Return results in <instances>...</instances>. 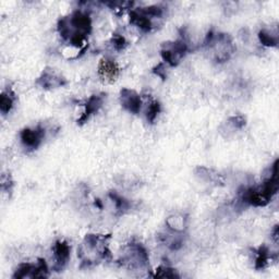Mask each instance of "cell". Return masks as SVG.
Segmentation results:
<instances>
[{"mask_svg": "<svg viewBox=\"0 0 279 279\" xmlns=\"http://www.w3.org/2000/svg\"><path fill=\"white\" fill-rule=\"evenodd\" d=\"M58 32L65 41L83 53L89 47L87 38L92 31V20L90 14L76 10L69 17L61 18L58 21Z\"/></svg>", "mask_w": 279, "mask_h": 279, "instance_id": "1", "label": "cell"}, {"mask_svg": "<svg viewBox=\"0 0 279 279\" xmlns=\"http://www.w3.org/2000/svg\"><path fill=\"white\" fill-rule=\"evenodd\" d=\"M111 235H87L84 241L77 250V257L80 258L83 267L96 265L99 261H111V252L108 247L107 241Z\"/></svg>", "mask_w": 279, "mask_h": 279, "instance_id": "2", "label": "cell"}, {"mask_svg": "<svg viewBox=\"0 0 279 279\" xmlns=\"http://www.w3.org/2000/svg\"><path fill=\"white\" fill-rule=\"evenodd\" d=\"M277 165L278 159H276L273 164L272 175L259 187H250L243 189V192H240V199L243 203L255 207H263L270 202V200L278 191Z\"/></svg>", "mask_w": 279, "mask_h": 279, "instance_id": "3", "label": "cell"}, {"mask_svg": "<svg viewBox=\"0 0 279 279\" xmlns=\"http://www.w3.org/2000/svg\"><path fill=\"white\" fill-rule=\"evenodd\" d=\"M118 263L131 270H143L150 267V258L145 247L141 243L131 242L123 247Z\"/></svg>", "mask_w": 279, "mask_h": 279, "instance_id": "4", "label": "cell"}, {"mask_svg": "<svg viewBox=\"0 0 279 279\" xmlns=\"http://www.w3.org/2000/svg\"><path fill=\"white\" fill-rule=\"evenodd\" d=\"M203 46L214 50V57L217 63H225V61L229 60L235 51V46L229 34H217L214 33L213 30L207 33Z\"/></svg>", "mask_w": 279, "mask_h": 279, "instance_id": "5", "label": "cell"}, {"mask_svg": "<svg viewBox=\"0 0 279 279\" xmlns=\"http://www.w3.org/2000/svg\"><path fill=\"white\" fill-rule=\"evenodd\" d=\"M188 50L189 48L187 42L181 38V40H177L175 42H167L162 44L160 55L167 65L170 67H177Z\"/></svg>", "mask_w": 279, "mask_h": 279, "instance_id": "6", "label": "cell"}, {"mask_svg": "<svg viewBox=\"0 0 279 279\" xmlns=\"http://www.w3.org/2000/svg\"><path fill=\"white\" fill-rule=\"evenodd\" d=\"M35 83L44 90H52L64 87L68 83V81L63 75L57 73L55 70L47 67L43 70L42 74L37 77Z\"/></svg>", "mask_w": 279, "mask_h": 279, "instance_id": "7", "label": "cell"}, {"mask_svg": "<svg viewBox=\"0 0 279 279\" xmlns=\"http://www.w3.org/2000/svg\"><path fill=\"white\" fill-rule=\"evenodd\" d=\"M44 137H45V129L42 126H37L33 129L24 128L20 132V138H21L22 144L31 151L37 150L42 144Z\"/></svg>", "mask_w": 279, "mask_h": 279, "instance_id": "8", "label": "cell"}, {"mask_svg": "<svg viewBox=\"0 0 279 279\" xmlns=\"http://www.w3.org/2000/svg\"><path fill=\"white\" fill-rule=\"evenodd\" d=\"M120 104L127 111L137 115L142 107V98L137 93L130 89H122L120 91Z\"/></svg>", "mask_w": 279, "mask_h": 279, "instance_id": "9", "label": "cell"}, {"mask_svg": "<svg viewBox=\"0 0 279 279\" xmlns=\"http://www.w3.org/2000/svg\"><path fill=\"white\" fill-rule=\"evenodd\" d=\"M120 69L116 61L109 57L100 59L98 64V75L100 79L108 83H113L118 79Z\"/></svg>", "mask_w": 279, "mask_h": 279, "instance_id": "10", "label": "cell"}, {"mask_svg": "<svg viewBox=\"0 0 279 279\" xmlns=\"http://www.w3.org/2000/svg\"><path fill=\"white\" fill-rule=\"evenodd\" d=\"M70 245L68 244L65 240H57V241L52 245V252L53 257H55V265H53V269L56 272H61L66 265L68 264V261L70 259Z\"/></svg>", "mask_w": 279, "mask_h": 279, "instance_id": "11", "label": "cell"}, {"mask_svg": "<svg viewBox=\"0 0 279 279\" xmlns=\"http://www.w3.org/2000/svg\"><path fill=\"white\" fill-rule=\"evenodd\" d=\"M106 94L102 93V94H95L92 95L88 102L85 103L84 105V111L81 115V117L76 120V123L79 126H83L84 123H87L89 121V119L92 117L93 115H95L98 113V110L102 108L103 104H104V98H105Z\"/></svg>", "mask_w": 279, "mask_h": 279, "instance_id": "12", "label": "cell"}, {"mask_svg": "<svg viewBox=\"0 0 279 279\" xmlns=\"http://www.w3.org/2000/svg\"><path fill=\"white\" fill-rule=\"evenodd\" d=\"M130 22L131 24L137 26L144 33H149L153 29V23L150 18L138 12L137 10H132L130 12Z\"/></svg>", "mask_w": 279, "mask_h": 279, "instance_id": "13", "label": "cell"}, {"mask_svg": "<svg viewBox=\"0 0 279 279\" xmlns=\"http://www.w3.org/2000/svg\"><path fill=\"white\" fill-rule=\"evenodd\" d=\"M255 251V254H257V259H255V269L257 270H262L268 266L269 264V260L277 259L276 255H273L269 253L268 247L265 244H262L259 246Z\"/></svg>", "mask_w": 279, "mask_h": 279, "instance_id": "14", "label": "cell"}, {"mask_svg": "<svg viewBox=\"0 0 279 279\" xmlns=\"http://www.w3.org/2000/svg\"><path fill=\"white\" fill-rule=\"evenodd\" d=\"M36 264L32 263H21L18 268L14 270L12 275L13 279H23V278H35Z\"/></svg>", "mask_w": 279, "mask_h": 279, "instance_id": "15", "label": "cell"}, {"mask_svg": "<svg viewBox=\"0 0 279 279\" xmlns=\"http://www.w3.org/2000/svg\"><path fill=\"white\" fill-rule=\"evenodd\" d=\"M14 100L15 94L11 89L6 90L2 93V95H0V110H2L4 115H7L11 111Z\"/></svg>", "mask_w": 279, "mask_h": 279, "instance_id": "16", "label": "cell"}, {"mask_svg": "<svg viewBox=\"0 0 279 279\" xmlns=\"http://www.w3.org/2000/svg\"><path fill=\"white\" fill-rule=\"evenodd\" d=\"M109 198L114 201V203L116 205V209H117V212L119 215L125 214L128 209L130 208V204L126 199H123L122 197H120L119 194H117L115 191L109 192Z\"/></svg>", "mask_w": 279, "mask_h": 279, "instance_id": "17", "label": "cell"}, {"mask_svg": "<svg viewBox=\"0 0 279 279\" xmlns=\"http://www.w3.org/2000/svg\"><path fill=\"white\" fill-rule=\"evenodd\" d=\"M185 220L187 218H184L183 216H172L166 220V225L175 232H182L185 228Z\"/></svg>", "mask_w": 279, "mask_h": 279, "instance_id": "18", "label": "cell"}, {"mask_svg": "<svg viewBox=\"0 0 279 279\" xmlns=\"http://www.w3.org/2000/svg\"><path fill=\"white\" fill-rule=\"evenodd\" d=\"M161 110V106L160 103L156 99H153L152 102L150 103V105L147 106L146 109V119L150 123H153L156 119V117L158 116V114Z\"/></svg>", "mask_w": 279, "mask_h": 279, "instance_id": "19", "label": "cell"}, {"mask_svg": "<svg viewBox=\"0 0 279 279\" xmlns=\"http://www.w3.org/2000/svg\"><path fill=\"white\" fill-rule=\"evenodd\" d=\"M259 40L262 43V45L266 46V47H277L278 40L277 37L269 34L266 30H261L259 32Z\"/></svg>", "mask_w": 279, "mask_h": 279, "instance_id": "20", "label": "cell"}, {"mask_svg": "<svg viewBox=\"0 0 279 279\" xmlns=\"http://www.w3.org/2000/svg\"><path fill=\"white\" fill-rule=\"evenodd\" d=\"M155 278H180V275L177 273V270L169 267V266H159L156 270H155V274L153 275Z\"/></svg>", "mask_w": 279, "mask_h": 279, "instance_id": "21", "label": "cell"}, {"mask_svg": "<svg viewBox=\"0 0 279 279\" xmlns=\"http://www.w3.org/2000/svg\"><path fill=\"white\" fill-rule=\"evenodd\" d=\"M142 14L146 15L147 18H161L162 14H164V9L160 6H150L146 8H141V9L137 10Z\"/></svg>", "mask_w": 279, "mask_h": 279, "instance_id": "22", "label": "cell"}, {"mask_svg": "<svg viewBox=\"0 0 279 279\" xmlns=\"http://www.w3.org/2000/svg\"><path fill=\"white\" fill-rule=\"evenodd\" d=\"M113 45H114V48L117 50V51H121L125 49L127 47V41H126V38L123 37L122 35H119V34H115L113 36Z\"/></svg>", "mask_w": 279, "mask_h": 279, "instance_id": "23", "label": "cell"}, {"mask_svg": "<svg viewBox=\"0 0 279 279\" xmlns=\"http://www.w3.org/2000/svg\"><path fill=\"white\" fill-rule=\"evenodd\" d=\"M229 122L234 126L236 129H242L246 125V120L241 115L234 116V117L229 118Z\"/></svg>", "mask_w": 279, "mask_h": 279, "instance_id": "24", "label": "cell"}, {"mask_svg": "<svg viewBox=\"0 0 279 279\" xmlns=\"http://www.w3.org/2000/svg\"><path fill=\"white\" fill-rule=\"evenodd\" d=\"M2 188L5 192H8L10 193L12 191V188H13V181H12V178L9 175H3L2 177Z\"/></svg>", "mask_w": 279, "mask_h": 279, "instance_id": "25", "label": "cell"}, {"mask_svg": "<svg viewBox=\"0 0 279 279\" xmlns=\"http://www.w3.org/2000/svg\"><path fill=\"white\" fill-rule=\"evenodd\" d=\"M153 73H155L157 76H159L162 81H165V80L167 79L165 64H164V63L158 64L156 67H155V68L153 69Z\"/></svg>", "mask_w": 279, "mask_h": 279, "instance_id": "26", "label": "cell"}, {"mask_svg": "<svg viewBox=\"0 0 279 279\" xmlns=\"http://www.w3.org/2000/svg\"><path fill=\"white\" fill-rule=\"evenodd\" d=\"M273 239H274V241H275V243H278V226H277V225H276V226H275V228H274V230H273Z\"/></svg>", "mask_w": 279, "mask_h": 279, "instance_id": "27", "label": "cell"}, {"mask_svg": "<svg viewBox=\"0 0 279 279\" xmlns=\"http://www.w3.org/2000/svg\"><path fill=\"white\" fill-rule=\"evenodd\" d=\"M95 204L99 207V208H103V206H102V203H100V201L99 200H96V202H95Z\"/></svg>", "mask_w": 279, "mask_h": 279, "instance_id": "28", "label": "cell"}]
</instances>
